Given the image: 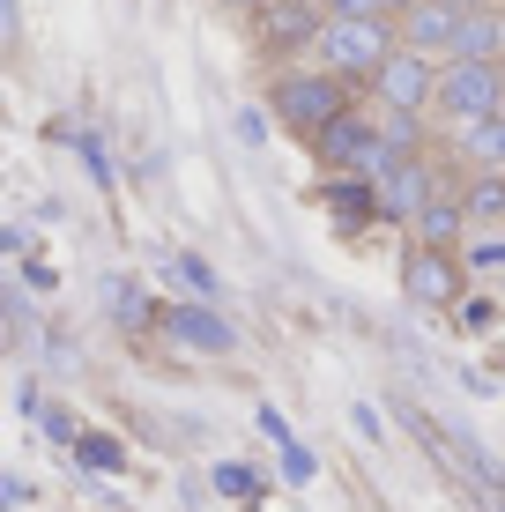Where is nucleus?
<instances>
[{
	"label": "nucleus",
	"mask_w": 505,
	"mask_h": 512,
	"mask_svg": "<svg viewBox=\"0 0 505 512\" xmlns=\"http://www.w3.org/2000/svg\"><path fill=\"white\" fill-rule=\"evenodd\" d=\"M156 327H164L179 349H194V357H231V349H238V327L223 320L216 305H194V297H186V305H164Z\"/></svg>",
	"instance_id": "obj_9"
},
{
	"label": "nucleus",
	"mask_w": 505,
	"mask_h": 512,
	"mask_svg": "<svg viewBox=\"0 0 505 512\" xmlns=\"http://www.w3.org/2000/svg\"><path fill=\"white\" fill-rule=\"evenodd\" d=\"M454 8H461V15H483V8H498V0H454Z\"/></svg>",
	"instance_id": "obj_26"
},
{
	"label": "nucleus",
	"mask_w": 505,
	"mask_h": 512,
	"mask_svg": "<svg viewBox=\"0 0 505 512\" xmlns=\"http://www.w3.org/2000/svg\"><path fill=\"white\" fill-rule=\"evenodd\" d=\"M461 208H468V223H505V171H476V179H461Z\"/></svg>",
	"instance_id": "obj_15"
},
{
	"label": "nucleus",
	"mask_w": 505,
	"mask_h": 512,
	"mask_svg": "<svg viewBox=\"0 0 505 512\" xmlns=\"http://www.w3.org/2000/svg\"><path fill=\"white\" fill-rule=\"evenodd\" d=\"M82 468H97V475H112V468H127V446H119V438H104V431H90L82 438Z\"/></svg>",
	"instance_id": "obj_19"
},
{
	"label": "nucleus",
	"mask_w": 505,
	"mask_h": 512,
	"mask_svg": "<svg viewBox=\"0 0 505 512\" xmlns=\"http://www.w3.org/2000/svg\"><path fill=\"white\" fill-rule=\"evenodd\" d=\"M446 60H468V67H505V8H483V15H461V38Z\"/></svg>",
	"instance_id": "obj_11"
},
{
	"label": "nucleus",
	"mask_w": 505,
	"mask_h": 512,
	"mask_svg": "<svg viewBox=\"0 0 505 512\" xmlns=\"http://www.w3.org/2000/svg\"><path fill=\"white\" fill-rule=\"evenodd\" d=\"M320 201L335 208V223H372V216H387V208H379V179H327Z\"/></svg>",
	"instance_id": "obj_14"
},
{
	"label": "nucleus",
	"mask_w": 505,
	"mask_h": 512,
	"mask_svg": "<svg viewBox=\"0 0 505 512\" xmlns=\"http://www.w3.org/2000/svg\"><path fill=\"white\" fill-rule=\"evenodd\" d=\"M253 30H260V52H268V60H290V52H312V45H320L327 8H320V0H275Z\"/></svg>",
	"instance_id": "obj_8"
},
{
	"label": "nucleus",
	"mask_w": 505,
	"mask_h": 512,
	"mask_svg": "<svg viewBox=\"0 0 505 512\" xmlns=\"http://www.w3.org/2000/svg\"><path fill=\"white\" fill-rule=\"evenodd\" d=\"M439 193H446V179H439L431 156H394V164L379 171V208H387L394 223H416Z\"/></svg>",
	"instance_id": "obj_7"
},
{
	"label": "nucleus",
	"mask_w": 505,
	"mask_h": 512,
	"mask_svg": "<svg viewBox=\"0 0 505 512\" xmlns=\"http://www.w3.org/2000/svg\"><path fill=\"white\" fill-rule=\"evenodd\" d=\"M171 282H186L194 305H216V268H208L201 253H171Z\"/></svg>",
	"instance_id": "obj_18"
},
{
	"label": "nucleus",
	"mask_w": 505,
	"mask_h": 512,
	"mask_svg": "<svg viewBox=\"0 0 505 512\" xmlns=\"http://www.w3.org/2000/svg\"><path fill=\"white\" fill-rule=\"evenodd\" d=\"M402 290L416 312H454L468 297V268L461 253H439V245H409L402 253Z\"/></svg>",
	"instance_id": "obj_6"
},
{
	"label": "nucleus",
	"mask_w": 505,
	"mask_h": 512,
	"mask_svg": "<svg viewBox=\"0 0 505 512\" xmlns=\"http://www.w3.org/2000/svg\"><path fill=\"white\" fill-rule=\"evenodd\" d=\"M312 156L327 164V179H379V171L394 164L387 141H379V119L364 112V104H357V112H342L335 127L312 141Z\"/></svg>",
	"instance_id": "obj_3"
},
{
	"label": "nucleus",
	"mask_w": 505,
	"mask_h": 512,
	"mask_svg": "<svg viewBox=\"0 0 505 512\" xmlns=\"http://www.w3.org/2000/svg\"><path fill=\"white\" fill-rule=\"evenodd\" d=\"M216 490H231V498H260V475L238 468V461H223V468H216Z\"/></svg>",
	"instance_id": "obj_21"
},
{
	"label": "nucleus",
	"mask_w": 505,
	"mask_h": 512,
	"mask_svg": "<svg viewBox=\"0 0 505 512\" xmlns=\"http://www.w3.org/2000/svg\"><path fill=\"white\" fill-rule=\"evenodd\" d=\"M409 8H416V0H379V15H387V23H402Z\"/></svg>",
	"instance_id": "obj_25"
},
{
	"label": "nucleus",
	"mask_w": 505,
	"mask_h": 512,
	"mask_svg": "<svg viewBox=\"0 0 505 512\" xmlns=\"http://www.w3.org/2000/svg\"><path fill=\"white\" fill-rule=\"evenodd\" d=\"M216 8H231V15H246V23H260V15H268L275 0H216Z\"/></svg>",
	"instance_id": "obj_24"
},
{
	"label": "nucleus",
	"mask_w": 505,
	"mask_h": 512,
	"mask_svg": "<svg viewBox=\"0 0 505 512\" xmlns=\"http://www.w3.org/2000/svg\"><path fill=\"white\" fill-rule=\"evenodd\" d=\"M342 112H357V90L342 75H327V67H275L268 75V119L283 134H298V141H320L327 127H335Z\"/></svg>",
	"instance_id": "obj_1"
},
{
	"label": "nucleus",
	"mask_w": 505,
	"mask_h": 512,
	"mask_svg": "<svg viewBox=\"0 0 505 512\" xmlns=\"http://www.w3.org/2000/svg\"><path fill=\"white\" fill-rule=\"evenodd\" d=\"M283 475H290V483H312V453L305 446H283Z\"/></svg>",
	"instance_id": "obj_23"
},
{
	"label": "nucleus",
	"mask_w": 505,
	"mask_h": 512,
	"mask_svg": "<svg viewBox=\"0 0 505 512\" xmlns=\"http://www.w3.org/2000/svg\"><path fill=\"white\" fill-rule=\"evenodd\" d=\"M104 312H112L119 327H149V320H156V312L142 305V290H134V275H112V282H104Z\"/></svg>",
	"instance_id": "obj_17"
},
{
	"label": "nucleus",
	"mask_w": 505,
	"mask_h": 512,
	"mask_svg": "<svg viewBox=\"0 0 505 512\" xmlns=\"http://www.w3.org/2000/svg\"><path fill=\"white\" fill-rule=\"evenodd\" d=\"M454 156H461L468 179H476V171H505V112L483 119V127H461L454 134Z\"/></svg>",
	"instance_id": "obj_13"
},
{
	"label": "nucleus",
	"mask_w": 505,
	"mask_h": 512,
	"mask_svg": "<svg viewBox=\"0 0 505 512\" xmlns=\"http://www.w3.org/2000/svg\"><path fill=\"white\" fill-rule=\"evenodd\" d=\"M491 512H505V490H491Z\"/></svg>",
	"instance_id": "obj_27"
},
{
	"label": "nucleus",
	"mask_w": 505,
	"mask_h": 512,
	"mask_svg": "<svg viewBox=\"0 0 505 512\" xmlns=\"http://www.w3.org/2000/svg\"><path fill=\"white\" fill-rule=\"evenodd\" d=\"M454 327H461V334H491V327H498V305H491V297H461V305H454Z\"/></svg>",
	"instance_id": "obj_20"
},
{
	"label": "nucleus",
	"mask_w": 505,
	"mask_h": 512,
	"mask_svg": "<svg viewBox=\"0 0 505 512\" xmlns=\"http://www.w3.org/2000/svg\"><path fill=\"white\" fill-rule=\"evenodd\" d=\"M468 260H476V268H505V238H476V245H468Z\"/></svg>",
	"instance_id": "obj_22"
},
{
	"label": "nucleus",
	"mask_w": 505,
	"mask_h": 512,
	"mask_svg": "<svg viewBox=\"0 0 505 512\" xmlns=\"http://www.w3.org/2000/svg\"><path fill=\"white\" fill-rule=\"evenodd\" d=\"M454 38H461V8L454 0H416V8L402 15V45L424 52V60H446Z\"/></svg>",
	"instance_id": "obj_10"
},
{
	"label": "nucleus",
	"mask_w": 505,
	"mask_h": 512,
	"mask_svg": "<svg viewBox=\"0 0 505 512\" xmlns=\"http://www.w3.org/2000/svg\"><path fill=\"white\" fill-rule=\"evenodd\" d=\"M394 52H402V23H387V15H372V23H327L320 45H312V67L342 75L350 90H372Z\"/></svg>",
	"instance_id": "obj_2"
},
{
	"label": "nucleus",
	"mask_w": 505,
	"mask_h": 512,
	"mask_svg": "<svg viewBox=\"0 0 505 512\" xmlns=\"http://www.w3.org/2000/svg\"><path fill=\"white\" fill-rule=\"evenodd\" d=\"M439 75H446V60H424V52H394L387 67H379V82L372 90H364V104H372V112H439Z\"/></svg>",
	"instance_id": "obj_4"
},
{
	"label": "nucleus",
	"mask_w": 505,
	"mask_h": 512,
	"mask_svg": "<svg viewBox=\"0 0 505 512\" xmlns=\"http://www.w3.org/2000/svg\"><path fill=\"white\" fill-rule=\"evenodd\" d=\"M505 112V67H468V60H446L439 75V119H454L461 127H483V119Z\"/></svg>",
	"instance_id": "obj_5"
},
{
	"label": "nucleus",
	"mask_w": 505,
	"mask_h": 512,
	"mask_svg": "<svg viewBox=\"0 0 505 512\" xmlns=\"http://www.w3.org/2000/svg\"><path fill=\"white\" fill-rule=\"evenodd\" d=\"M409 245H439V253H454V245H461V231H468V208H461V186L454 193H439V201H431L424 208V216H416L409 223Z\"/></svg>",
	"instance_id": "obj_12"
},
{
	"label": "nucleus",
	"mask_w": 505,
	"mask_h": 512,
	"mask_svg": "<svg viewBox=\"0 0 505 512\" xmlns=\"http://www.w3.org/2000/svg\"><path fill=\"white\" fill-rule=\"evenodd\" d=\"M372 119H379L387 156H424V119H416V112H372Z\"/></svg>",
	"instance_id": "obj_16"
}]
</instances>
